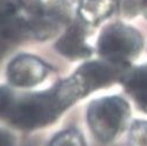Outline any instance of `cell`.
<instances>
[{
    "label": "cell",
    "instance_id": "6da1fadb",
    "mask_svg": "<svg viewBox=\"0 0 147 146\" xmlns=\"http://www.w3.org/2000/svg\"><path fill=\"white\" fill-rule=\"evenodd\" d=\"M78 96L68 80L49 91L13 98L7 118L14 126L36 129L56 119L68 106L78 101Z\"/></svg>",
    "mask_w": 147,
    "mask_h": 146
},
{
    "label": "cell",
    "instance_id": "7a4b0ae2",
    "mask_svg": "<svg viewBox=\"0 0 147 146\" xmlns=\"http://www.w3.org/2000/svg\"><path fill=\"white\" fill-rule=\"evenodd\" d=\"M130 117V107L119 97H105L91 103L88 109V123L94 136L103 143L113 140Z\"/></svg>",
    "mask_w": 147,
    "mask_h": 146
},
{
    "label": "cell",
    "instance_id": "3957f363",
    "mask_svg": "<svg viewBox=\"0 0 147 146\" xmlns=\"http://www.w3.org/2000/svg\"><path fill=\"white\" fill-rule=\"evenodd\" d=\"M142 47L140 34L126 25L113 24L107 26L98 40L99 54L117 66L133 60Z\"/></svg>",
    "mask_w": 147,
    "mask_h": 146
},
{
    "label": "cell",
    "instance_id": "277c9868",
    "mask_svg": "<svg viewBox=\"0 0 147 146\" xmlns=\"http://www.w3.org/2000/svg\"><path fill=\"white\" fill-rule=\"evenodd\" d=\"M117 64L111 62H88L80 67L71 77L84 97L89 93L112 83L119 77Z\"/></svg>",
    "mask_w": 147,
    "mask_h": 146
},
{
    "label": "cell",
    "instance_id": "5b68a950",
    "mask_svg": "<svg viewBox=\"0 0 147 146\" xmlns=\"http://www.w3.org/2000/svg\"><path fill=\"white\" fill-rule=\"evenodd\" d=\"M35 12L39 39H46L69 20L70 6L68 0H36Z\"/></svg>",
    "mask_w": 147,
    "mask_h": 146
},
{
    "label": "cell",
    "instance_id": "8992f818",
    "mask_svg": "<svg viewBox=\"0 0 147 146\" xmlns=\"http://www.w3.org/2000/svg\"><path fill=\"white\" fill-rule=\"evenodd\" d=\"M48 72V67L38 57L21 55L15 57L7 68V77L15 87L28 88L41 83Z\"/></svg>",
    "mask_w": 147,
    "mask_h": 146
},
{
    "label": "cell",
    "instance_id": "52a82bcc",
    "mask_svg": "<svg viewBox=\"0 0 147 146\" xmlns=\"http://www.w3.org/2000/svg\"><path fill=\"white\" fill-rule=\"evenodd\" d=\"M85 40L86 35L84 28L80 24H74L59 40L56 48L65 57L71 60L86 57L90 54V48L88 47Z\"/></svg>",
    "mask_w": 147,
    "mask_h": 146
},
{
    "label": "cell",
    "instance_id": "ba28073f",
    "mask_svg": "<svg viewBox=\"0 0 147 146\" xmlns=\"http://www.w3.org/2000/svg\"><path fill=\"white\" fill-rule=\"evenodd\" d=\"M116 0H80V15L83 21L97 25L113 13Z\"/></svg>",
    "mask_w": 147,
    "mask_h": 146
},
{
    "label": "cell",
    "instance_id": "9c48e42d",
    "mask_svg": "<svg viewBox=\"0 0 147 146\" xmlns=\"http://www.w3.org/2000/svg\"><path fill=\"white\" fill-rule=\"evenodd\" d=\"M124 84L139 107L147 112V67H139L127 74Z\"/></svg>",
    "mask_w": 147,
    "mask_h": 146
},
{
    "label": "cell",
    "instance_id": "30bf717a",
    "mask_svg": "<svg viewBox=\"0 0 147 146\" xmlns=\"http://www.w3.org/2000/svg\"><path fill=\"white\" fill-rule=\"evenodd\" d=\"M49 146H85V144L82 135L77 130L70 129L55 136Z\"/></svg>",
    "mask_w": 147,
    "mask_h": 146
},
{
    "label": "cell",
    "instance_id": "8fae6325",
    "mask_svg": "<svg viewBox=\"0 0 147 146\" xmlns=\"http://www.w3.org/2000/svg\"><path fill=\"white\" fill-rule=\"evenodd\" d=\"M131 146H147V122H136L130 132Z\"/></svg>",
    "mask_w": 147,
    "mask_h": 146
},
{
    "label": "cell",
    "instance_id": "7c38bea8",
    "mask_svg": "<svg viewBox=\"0 0 147 146\" xmlns=\"http://www.w3.org/2000/svg\"><path fill=\"white\" fill-rule=\"evenodd\" d=\"M125 13L132 16L142 14L147 19V0H125Z\"/></svg>",
    "mask_w": 147,
    "mask_h": 146
},
{
    "label": "cell",
    "instance_id": "4fadbf2b",
    "mask_svg": "<svg viewBox=\"0 0 147 146\" xmlns=\"http://www.w3.org/2000/svg\"><path fill=\"white\" fill-rule=\"evenodd\" d=\"M13 98L14 95L11 90L4 87H0V117H6Z\"/></svg>",
    "mask_w": 147,
    "mask_h": 146
},
{
    "label": "cell",
    "instance_id": "5bb4252c",
    "mask_svg": "<svg viewBox=\"0 0 147 146\" xmlns=\"http://www.w3.org/2000/svg\"><path fill=\"white\" fill-rule=\"evenodd\" d=\"M0 146H13L12 137L1 129H0Z\"/></svg>",
    "mask_w": 147,
    "mask_h": 146
}]
</instances>
